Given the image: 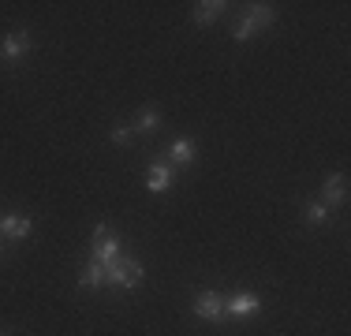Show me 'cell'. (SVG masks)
Segmentation results:
<instances>
[{
	"mask_svg": "<svg viewBox=\"0 0 351 336\" xmlns=\"http://www.w3.org/2000/svg\"><path fill=\"white\" fill-rule=\"evenodd\" d=\"M79 284H82V288H101V284H108V276H105V265H97V262H90L86 269H82V276H79Z\"/></svg>",
	"mask_w": 351,
	"mask_h": 336,
	"instance_id": "8fae6325",
	"label": "cell"
},
{
	"mask_svg": "<svg viewBox=\"0 0 351 336\" xmlns=\"http://www.w3.org/2000/svg\"><path fill=\"white\" fill-rule=\"evenodd\" d=\"M169 183H172V168L169 165H149L146 187L154 191V195H165V191H169Z\"/></svg>",
	"mask_w": 351,
	"mask_h": 336,
	"instance_id": "ba28073f",
	"label": "cell"
},
{
	"mask_svg": "<svg viewBox=\"0 0 351 336\" xmlns=\"http://www.w3.org/2000/svg\"><path fill=\"white\" fill-rule=\"evenodd\" d=\"M195 314L206 317V322H221L224 317V299L217 291H198L195 296Z\"/></svg>",
	"mask_w": 351,
	"mask_h": 336,
	"instance_id": "277c9868",
	"label": "cell"
},
{
	"mask_svg": "<svg viewBox=\"0 0 351 336\" xmlns=\"http://www.w3.org/2000/svg\"><path fill=\"white\" fill-rule=\"evenodd\" d=\"M254 30H258V27L243 15V23H236V41H250V34H254Z\"/></svg>",
	"mask_w": 351,
	"mask_h": 336,
	"instance_id": "2e32d148",
	"label": "cell"
},
{
	"mask_svg": "<svg viewBox=\"0 0 351 336\" xmlns=\"http://www.w3.org/2000/svg\"><path fill=\"white\" fill-rule=\"evenodd\" d=\"M30 49H34V41H30V34H27V30H15V34H8V38L0 41V60L15 64L23 53H30Z\"/></svg>",
	"mask_w": 351,
	"mask_h": 336,
	"instance_id": "3957f363",
	"label": "cell"
},
{
	"mask_svg": "<svg viewBox=\"0 0 351 336\" xmlns=\"http://www.w3.org/2000/svg\"><path fill=\"white\" fill-rule=\"evenodd\" d=\"M157 123H161V116H157V108H142L138 120H135V131H157Z\"/></svg>",
	"mask_w": 351,
	"mask_h": 336,
	"instance_id": "4fadbf2b",
	"label": "cell"
},
{
	"mask_svg": "<svg viewBox=\"0 0 351 336\" xmlns=\"http://www.w3.org/2000/svg\"><path fill=\"white\" fill-rule=\"evenodd\" d=\"M0 250H4V243H0Z\"/></svg>",
	"mask_w": 351,
	"mask_h": 336,
	"instance_id": "e0dca14e",
	"label": "cell"
},
{
	"mask_svg": "<svg viewBox=\"0 0 351 336\" xmlns=\"http://www.w3.org/2000/svg\"><path fill=\"white\" fill-rule=\"evenodd\" d=\"M325 221H329V209H325L322 202H311V206H306V224L317 228V224H325Z\"/></svg>",
	"mask_w": 351,
	"mask_h": 336,
	"instance_id": "5bb4252c",
	"label": "cell"
},
{
	"mask_svg": "<svg viewBox=\"0 0 351 336\" xmlns=\"http://www.w3.org/2000/svg\"><path fill=\"white\" fill-rule=\"evenodd\" d=\"M348 195V176L344 172H337V176H329V180L322 183V206L325 209H332V206H340Z\"/></svg>",
	"mask_w": 351,
	"mask_h": 336,
	"instance_id": "5b68a950",
	"label": "cell"
},
{
	"mask_svg": "<svg viewBox=\"0 0 351 336\" xmlns=\"http://www.w3.org/2000/svg\"><path fill=\"white\" fill-rule=\"evenodd\" d=\"M120 258V239L112 235L108 224H97L94 228V262L97 265H112Z\"/></svg>",
	"mask_w": 351,
	"mask_h": 336,
	"instance_id": "7a4b0ae2",
	"label": "cell"
},
{
	"mask_svg": "<svg viewBox=\"0 0 351 336\" xmlns=\"http://www.w3.org/2000/svg\"><path fill=\"white\" fill-rule=\"evenodd\" d=\"M131 134H135V128H131V123H116V128L108 131V139H112L116 146H128V142H131Z\"/></svg>",
	"mask_w": 351,
	"mask_h": 336,
	"instance_id": "9a60e30c",
	"label": "cell"
},
{
	"mask_svg": "<svg viewBox=\"0 0 351 336\" xmlns=\"http://www.w3.org/2000/svg\"><path fill=\"white\" fill-rule=\"evenodd\" d=\"M0 232H4L8 239H27V235L34 232V221H30V217H19V213H0Z\"/></svg>",
	"mask_w": 351,
	"mask_h": 336,
	"instance_id": "8992f818",
	"label": "cell"
},
{
	"mask_svg": "<svg viewBox=\"0 0 351 336\" xmlns=\"http://www.w3.org/2000/svg\"><path fill=\"white\" fill-rule=\"evenodd\" d=\"M169 157L176 165H191V161H195V142H191V139H176L169 146Z\"/></svg>",
	"mask_w": 351,
	"mask_h": 336,
	"instance_id": "30bf717a",
	"label": "cell"
},
{
	"mask_svg": "<svg viewBox=\"0 0 351 336\" xmlns=\"http://www.w3.org/2000/svg\"><path fill=\"white\" fill-rule=\"evenodd\" d=\"M224 8H228L224 0H202V4H195V12H191V15H195V23H213Z\"/></svg>",
	"mask_w": 351,
	"mask_h": 336,
	"instance_id": "9c48e42d",
	"label": "cell"
},
{
	"mask_svg": "<svg viewBox=\"0 0 351 336\" xmlns=\"http://www.w3.org/2000/svg\"><path fill=\"white\" fill-rule=\"evenodd\" d=\"M262 310V302H258V296H232L228 302H224V314L232 317H250Z\"/></svg>",
	"mask_w": 351,
	"mask_h": 336,
	"instance_id": "52a82bcc",
	"label": "cell"
},
{
	"mask_svg": "<svg viewBox=\"0 0 351 336\" xmlns=\"http://www.w3.org/2000/svg\"><path fill=\"white\" fill-rule=\"evenodd\" d=\"M247 19L254 23L258 30H262V27H269V23H273V8H269V4H250V8H247Z\"/></svg>",
	"mask_w": 351,
	"mask_h": 336,
	"instance_id": "7c38bea8",
	"label": "cell"
},
{
	"mask_svg": "<svg viewBox=\"0 0 351 336\" xmlns=\"http://www.w3.org/2000/svg\"><path fill=\"white\" fill-rule=\"evenodd\" d=\"M105 276L108 284H116V288H138L142 284V265L135 258H116L112 265H105Z\"/></svg>",
	"mask_w": 351,
	"mask_h": 336,
	"instance_id": "6da1fadb",
	"label": "cell"
}]
</instances>
